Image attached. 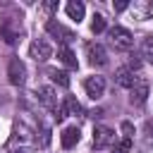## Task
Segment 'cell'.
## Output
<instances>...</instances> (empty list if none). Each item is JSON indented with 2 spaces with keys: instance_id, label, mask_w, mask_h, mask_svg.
Listing matches in <instances>:
<instances>
[{
  "instance_id": "19",
  "label": "cell",
  "mask_w": 153,
  "mask_h": 153,
  "mask_svg": "<svg viewBox=\"0 0 153 153\" xmlns=\"http://www.w3.org/2000/svg\"><path fill=\"white\" fill-rule=\"evenodd\" d=\"M91 31H93V33L105 31V17H103V14H98V12H96V14L91 17Z\"/></svg>"
},
{
  "instance_id": "7",
  "label": "cell",
  "mask_w": 153,
  "mask_h": 153,
  "mask_svg": "<svg viewBox=\"0 0 153 153\" xmlns=\"http://www.w3.org/2000/svg\"><path fill=\"white\" fill-rule=\"evenodd\" d=\"M86 55H88V62L93 67H105L108 65V50L100 43H88L86 45Z\"/></svg>"
},
{
  "instance_id": "5",
  "label": "cell",
  "mask_w": 153,
  "mask_h": 153,
  "mask_svg": "<svg viewBox=\"0 0 153 153\" xmlns=\"http://www.w3.org/2000/svg\"><path fill=\"white\" fill-rule=\"evenodd\" d=\"M129 12H131V19H139V22L153 19V2H148V0H134L129 5Z\"/></svg>"
},
{
  "instance_id": "17",
  "label": "cell",
  "mask_w": 153,
  "mask_h": 153,
  "mask_svg": "<svg viewBox=\"0 0 153 153\" xmlns=\"http://www.w3.org/2000/svg\"><path fill=\"white\" fill-rule=\"evenodd\" d=\"M48 76H50L57 86H62V88H67V86H69V74H67V72H62V69H48Z\"/></svg>"
},
{
  "instance_id": "8",
  "label": "cell",
  "mask_w": 153,
  "mask_h": 153,
  "mask_svg": "<svg viewBox=\"0 0 153 153\" xmlns=\"http://www.w3.org/2000/svg\"><path fill=\"white\" fill-rule=\"evenodd\" d=\"M84 88H86V96H88V98L98 100V98L105 93V76H98V74L88 76V79L84 81Z\"/></svg>"
},
{
  "instance_id": "13",
  "label": "cell",
  "mask_w": 153,
  "mask_h": 153,
  "mask_svg": "<svg viewBox=\"0 0 153 153\" xmlns=\"http://www.w3.org/2000/svg\"><path fill=\"white\" fill-rule=\"evenodd\" d=\"M136 76H139V74H134V69H129V67H120L117 74H115V81H117L122 88H131L134 81H136Z\"/></svg>"
},
{
  "instance_id": "21",
  "label": "cell",
  "mask_w": 153,
  "mask_h": 153,
  "mask_svg": "<svg viewBox=\"0 0 153 153\" xmlns=\"http://www.w3.org/2000/svg\"><path fill=\"white\" fill-rule=\"evenodd\" d=\"M129 151H131V139H129V136H124V139L112 148V153H129Z\"/></svg>"
},
{
  "instance_id": "18",
  "label": "cell",
  "mask_w": 153,
  "mask_h": 153,
  "mask_svg": "<svg viewBox=\"0 0 153 153\" xmlns=\"http://www.w3.org/2000/svg\"><path fill=\"white\" fill-rule=\"evenodd\" d=\"M65 110L67 115H81V105L74 96H65Z\"/></svg>"
},
{
  "instance_id": "1",
  "label": "cell",
  "mask_w": 153,
  "mask_h": 153,
  "mask_svg": "<svg viewBox=\"0 0 153 153\" xmlns=\"http://www.w3.org/2000/svg\"><path fill=\"white\" fill-rule=\"evenodd\" d=\"M33 146H36V136H33V131H31L24 122H17L12 136H10L7 146H5L7 153H31Z\"/></svg>"
},
{
  "instance_id": "20",
  "label": "cell",
  "mask_w": 153,
  "mask_h": 153,
  "mask_svg": "<svg viewBox=\"0 0 153 153\" xmlns=\"http://www.w3.org/2000/svg\"><path fill=\"white\" fill-rule=\"evenodd\" d=\"M141 53H143L146 62H151V65H153V36H148V38L143 41V45H141Z\"/></svg>"
},
{
  "instance_id": "16",
  "label": "cell",
  "mask_w": 153,
  "mask_h": 153,
  "mask_svg": "<svg viewBox=\"0 0 153 153\" xmlns=\"http://www.w3.org/2000/svg\"><path fill=\"white\" fill-rule=\"evenodd\" d=\"M57 57H60V62H62V65H67V67L76 69V55L69 50V45H60V48H57Z\"/></svg>"
},
{
  "instance_id": "23",
  "label": "cell",
  "mask_w": 153,
  "mask_h": 153,
  "mask_svg": "<svg viewBox=\"0 0 153 153\" xmlns=\"http://www.w3.org/2000/svg\"><path fill=\"white\" fill-rule=\"evenodd\" d=\"M41 10H43V12L48 14V19H50V12H55V10H57V2H45Z\"/></svg>"
},
{
  "instance_id": "12",
  "label": "cell",
  "mask_w": 153,
  "mask_h": 153,
  "mask_svg": "<svg viewBox=\"0 0 153 153\" xmlns=\"http://www.w3.org/2000/svg\"><path fill=\"white\" fill-rule=\"evenodd\" d=\"M19 36H22V26H12V19H5L2 24H0V38L5 41V43H17L19 41Z\"/></svg>"
},
{
  "instance_id": "3",
  "label": "cell",
  "mask_w": 153,
  "mask_h": 153,
  "mask_svg": "<svg viewBox=\"0 0 153 153\" xmlns=\"http://www.w3.org/2000/svg\"><path fill=\"white\" fill-rule=\"evenodd\" d=\"M7 76H10V84L12 86H22L26 81V67L19 57H12L10 65H7Z\"/></svg>"
},
{
  "instance_id": "22",
  "label": "cell",
  "mask_w": 153,
  "mask_h": 153,
  "mask_svg": "<svg viewBox=\"0 0 153 153\" xmlns=\"http://www.w3.org/2000/svg\"><path fill=\"white\" fill-rule=\"evenodd\" d=\"M112 7H115V12H124V10H129V2L127 0H117Z\"/></svg>"
},
{
  "instance_id": "11",
  "label": "cell",
  "mask_w": 153,
  "mask_h": 153,
  "mask_svg": "<svg viewBox=\"0 0 153 153\" xmlns=\"http://www.w3.org/2000/svg\"><path fill=\"white\" fill-rule=\"evenodd\" d=\"M36 98H38V100H41V105H43V108H48L50 112H55V110L60 108L57 96H55V91H53L50 86H41V88L36 91Z\"/></svg>"
},
{
  "instance_id": "14",
  "label": "cell",
  "mask_w": 153,
  "mask_h": 153,
  "mask_svg": "<svg viewBox=\"0 0 153 153\" xmlns=\"http://www.w3.org/2000/svg\"><path fill=\"white\" fill-rule=\"evenodd\" d=\"M65 10H67V17H69L72 22H76V24H79V22L84 19V12H86L84 2H79V0H69Z\"/></svg>"
},
{
  "instance_id": "4",
  "label": "cell",
  "mask_w": 153,
  "mask_h": 153,
  "mask_svg": "<svg viewBox=\"0 0 153 153\" xmlns=\"http://www.w3.org/2000/svg\"><path fill=\"white\" fill-rule=\"evenodd\" d=\"M45 29H48V33H50V36H55L62 45H67V43H72V41H74V31H69L67 26H62V24H60V22H55V19H48Z\"/></svg>"
},
{
  "instance_id": "6",
  "label": "cell",
  "mask_w": 153,
  "mask_h": 153,
  "mask_svg": "<svg viewBox=\"0 0 153 153\" xmlns=\"http://www.w3.org/2000/svg\"><path fill=\"white\" fill-rule=\"evenodd\" d=\"M29 55H31L36 62H45V60L53 55V48H50V43H48V41L36 38V41L29 45Z\"/></svg>"
},
{
  "instance_id": "15",
  "label": "cell",
  "mask_w": 153,
  "mask_h": 153,
  "mask_svg": "<svg viewBox=\"0 0 153 153\" xmlns=\"http://www.w3.org/2000/svg\"><path fill=\"white\" fill-rule=\"evenodd\" d=\"M79 139H81V134H79V129H76V127H67V129L60 134V141H62V146H65V148L76 146V143H79Z\"/></svg>"
},
{
  "instance_id": "2",
  "label": "cell",
  "mask_w": 153,
  "mask_h": 153,
  "mask_svg": "<svg viewBox=\"0 0 153 153\" xmlns=\"http://www.w3.org/2000/svg\"><path fill=\"white\" fill-rule=\"evenodd\" d=\"M108 36H110V45H112L115 50H120V53H127V50L134 45V38H131V33H129L124 26H112Z\"/></svg>"
},
{
  "instance_id": "9",
  "label": "cell",
  "mask_w": 153,
  "mask_h": 153,
  "mask_svg": "<svg viewBox=\"0 0 153 153\" xmlns=\"http://www.w3.org/2000/svg\"><path fill=\"white\" fill-rule=\"evenodd\" d=\"M129 100L131 103H136V105H141V103H146V98H148V81L143 79V76H136V81H134V86L129 88Z\"/></svg>"
},
{
  "instance_id": "10",
  "label": "cell",
  "mask_w": 153,
  "mask_h": 153,
  "mask_svg": "<svg viewBox=\"0 0 153 153\" xmlns=\"http://www.w3.org/2000/svg\"><path fill=\"white\" fill-rule=\"evenodd\" d=\"M112 141H115V131H112L110 127H103V124H100V127L93 129V146H96L98 151H100V148H108Z\"/></svg>"
}]
</instances>
